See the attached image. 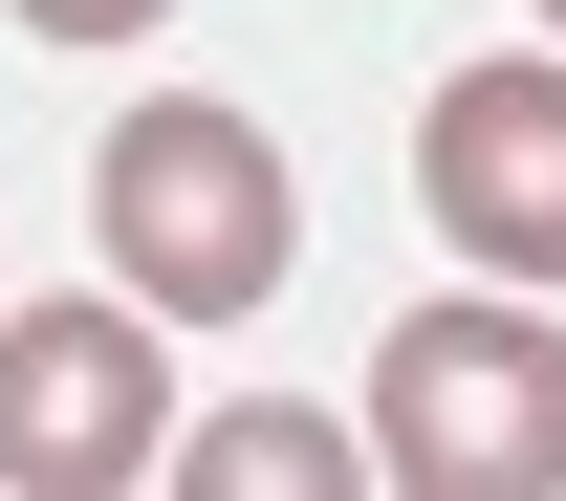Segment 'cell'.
<instances>
[{"mask_svg":"<svg viewBox=\"0 0 566 501\" xmlns=\"http://www.w3.org/2000/svg\"><path fill=\"white\" fill-rule=\"evenodd\" d=\"M87 218H109V284H132L153 327H240V305H283V262H305V175H283V132L218 109V87L109 109Z\"/></svg>","mask_w":566,"mask_h":501,"instance_id":"obj_1","label":"cell"},{"mask_svg":"<svg viewBox=\"0 0 566 501\" xmlns=\"http://www.w3.org/2000/svg\"><path fill=\"white\" fill-rule=\"evenodd\" d=\"M370 480L392 501H566V327L545 284H458L370 349Z\"/></svg>","mask_w":566,"mask_h":501,"instance_id":"obj_2","label":"cell"},{"mask_svg":"<svg viewBox=\"0 0 566 501\" xmlns=\"http://www.w3.org/2000/svg\"><path fill=\"white\" fill-rule=\"evenodd\" d=\"M175 458V370H153V305H0V501H132Z\"/></svg>","mask_w":566,"mask_h":501,"instance_id":"obj_3","label":"cell"},{"mask_svg":"<svg viewBox=\"0 0 566 501\" xmlns=\"http://www.w3.org/2000/svg\"><path fill=\"white\" fill-rule=\"evenodd\" d=\"M415 197L458 218V262L480 284H566V66H458L415 109Z\"/></svg>","mask_w":566,"mask_h":501,"instance_id":"obj_4","label":"cell"},{"mask_svg":"<svg viewBox=\"0 0 566 501\" xmlns=\"http://www.w3.org/2000/svg\"><path fill=\"white\" fill-rule=\"evenodd\" d=\"M153 480H197V501H327V480H370V436L349 415H197Z\"/></svg>","mask_w":566,"mask_h":501,"instance_id":"obj_5","label":"cell"},{"mask_svg":"<svg viewBox=\"0 0 566 501\" xmlns=\"http://www.w3.org/2000/svg\"><path fill=\"white\" fill-rule=\"evenodd\" d=\"M0 22H22V44H153L175 0H0Z\"/></svg>","mask_w":566,"mask_h":501,"instance_id":"obj_6","label":"cell"},{"mask_svg":"<svg viewBox=\"0 0 566 501\" xmlns=\"http://www.w3.org/2000/svg\"><path fill=\"white\" fill-rule=\"evenodd\" d=\"M545 44H566V0H545Z\"/></svg>","mask_w":566,"mask_h":501,"instance_id":"obj_7","label":"cell"}]
</instances>
